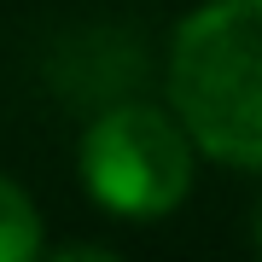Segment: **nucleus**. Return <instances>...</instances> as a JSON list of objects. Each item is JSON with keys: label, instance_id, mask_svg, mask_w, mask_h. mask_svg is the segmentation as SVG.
<instances>
[{"label": "nucleus", "instance_id": "4", "mask_svg": "<svg viewBox=\"0 0 262 262\" xmlns=\"http://www.w3.org/2000/svg\"><path fill=\"white\" fill-rule=\"evenodd\" d=\"M53 262H111V245H53Z\"/></svg>", "mask_w": 262, "mask_h": 262}, {"label": "nucleus", "instance_id": "3", "mask_svg": "<svg viewBox=\"0 0 262 262\" xmlns=\"http://www.w3.org/2000/svg\"><path fill=\"white\" fill-rule=\"evenodd\" d=\"M41 251V210L18 181L0 175V262H24Z\"/></svg>", "mask_w": 262, "mask_h": 262}, {"label": "nucleus", "instance_id": "2", "mask_svg": "<svg viewBox=\"0 0 262 262\" xmlns=\"http://www.w3.org/2000/svg\"><path fill=\"white\" fill-rule=\"evenodd\" d=\"M82 187L122 222H158L192 192V140L163 105H111L76 146Z\"/></svg>", "mask_w": 262, "mask_h": 262}, {"label": "nucleus", "instance_id": "5", "mask_svg": "<svg viewBox=\"0 0 262 262\" xmlns=\"http://www.w3.org/2000/svg\"><path fill=\"white\" fill-rule=\"evenodd\" d=\"M251 245L262 251V204H256V215H251Z\"/></svg>", "mask_w": 262, "mask_h": 262}, {"label": "nucleus", "instance_id": "1", "mask_svg": "<svg viewBox=\"0 0 262 262\" xmlns=\"http://www.w3.org/2000/svg\"><path fill=\"white\" fill-rule=\"evenodd\" d=\"M169 111L192 151L262 175V0H204L169 41Z\"/></svg>", "mask_w": 262, "mask_h": 262}]
</instances>
